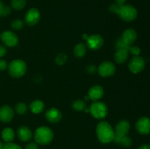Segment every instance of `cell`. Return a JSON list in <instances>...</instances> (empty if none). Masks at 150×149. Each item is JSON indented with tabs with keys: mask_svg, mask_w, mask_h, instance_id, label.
Instances as JSON below:
<instances>
[{
	"mask_svg": "<svg viewBox=\"0 0 150 149\" xmlns=\"http://www.w3.org/2000/svg\"><path fill=\"white\" fill-rule=\"evenodd\" d=\"M109 10L111 13H117L122 20L127 22L135 20L138 15L137 10L130 4L120 6L117 4H112L109 7Z\"/></svg>",
	"mask_w": 150,
	"mask_h": 149,
	"instance_id": "cell-1",
	"label": "cell"
},
{
	"mask_svg": "<svg viewBox=\"0 0 150 149\" xmlns=\"http://www.w3.org/2000/svg\"><path fill=\"white\" fill-rule=\"evenodd\" d=\"M98 138L102 143H109L114 140L115 132L112 127L106 121H101L97 125Z\"/></svg>",
	"mask_w": 150,
	"mask_h": 149,
	"instance_id": "cell-2",
	"label": "cell"
},
{
	"mask_svg": "<svg viewBox=\"0 0 150 149\" xmlns=\"http://www.w3.org/2000/svg\"><path fill=\"white\" fill-rule=\"evenodd\" d=\"M34 137L38 144L48 145L52 141L54 133L49 127H40L36 129Z\"/></svg>",
	"mask_w": 150,
	"mask_h": 149,
	"instance_id": "cell-3",
	"label": "cell"
},
{
	"mask_svg": "<svg viewBox=\"0 0 150 149\" xmlns=\"http://www.w3.org/2000/svg\"><path fill=\"white\" fill-rule=\"evenodd\" d=\"M8 70L10 76L16 77V78H18V77L24 75L25 73L26 72L27 66L23 61L17 59L14 60L10 63L8 67Z\"/></svg>",
	"mask_w": 150,
	"mask_h": 149,
	"instance_id": "cell-4",
	"label": "cell"
},
{
	"mask_svg": "<svg viewBox=\"0 0 150 149\" xmlns=\"http://www.w3.org/2000/svg\"><path fill=\"white\" fill-rule=\"evenodd\" d=\"M89 112L94 118L97 119H103L108 114V108L106 105L102 102H95L89 108Z\"/></svg>",
	"mask_w": 150,
	"mask_h": 149,
	"instance_id": "cell-5",
	"label": "cell"
},
{
	"mask_svg": "<svg viewBox=\"0 0 150 149\" xmlns=\"http://www.w3.org/2000/svg\"><path fill=\"white\" fill-rule=\"evenodd\" d=\"M130 123L127 121H121L117 124L115 128V137H114V141L115 143H119V142L124 138L125 137L127 136V134L130 130Z\"/></svg>",
	"mask_w": 150,
	"mask_h": 149,
	"instance_id": "cell-6",
	"label": "cell"
},
{
	"mask_svg": "<svg viewBox=\"0 0 150 149\" xmlns=\"http://www.w3.org/2000/svg\"><path fill=\"white\" fill-rule=\"evenodd\" d=\"M145 67V61L142 57L139 56L133 57L129 63V70L134 74L141 72Z\"/></svg>",
	"mask_w": 150,
	"mask_h": 149,
	"instance_id": "cell-7",
	"label": "cell"
},
{
	"mask_svg": "<svg viewBox=\"0 0 150 149\" xmlns=\"http://www.w3.org/2000/svg\"><path fill=\"white\" fill-rule=\"evenodd\" d=\"M1 39L3 43L8 47H15L18 42V36L10 31H5L1 34Z\"/></svg>",
	"mask_w": 150,
	"mask_h": 149,
	"instance_id": "cell-8",
	"label": "cell"
},
{
	"mask_svg": "<svg viewBox=\"0 0 150 149\" xmlns=\"http://www.w3.org/2000/svg\"><path fill=\"white\" fill-rule=\"evenodd\" d=\"M116 71L114 64L111 61H104L98 68V73L101 77H106L113 75Z\"/></svg>",
	"mask_w": 150,
	"mask_h": 149,
	"instance_id": "cell-9",
	"label": "cell"
},
{
	"mask_svg": "<svg viewBox=\"0 0 150 149\" xmlns=\"http://www.w3.org/2000/svg\"><path fill=\"white\" fill-rule=\"evenodd\" d=\"M104 40L100 35L93 34L88 37L86 39V45L91 50H98L103 46Z\"/></svg>",
	"mask_w": 150,
	"mask_h": 149,
	"instance_id": "cell-10",
	"label": "cell"
},
{
	"mask_svg": "<svg viewBox=\"0 0 150 149\" xmlns=\"http://www.w3.org/2000/svg\"><path fill=\"white\" fill-rule=\"evenodd\" d=\"M136 129L142 134H148L150 133V118L142 117L139 118L136 124Z\"/></svg>",
	"mask_w": 150,
	"mask_h": 149,
	"instance_id": "cell-11",
	"label": "cell"
},
{
	"mask_svg": "<svg viewBox=\"0 0 150 149\" xmlns=\"http://www.w3.org/2000/svg\"><path fill=\"white\" fill-rule=\"evenodd\" d=\"M40 18V14L37 8H31L25 15V21L29 26H34L37 24Z\"/></svg>",
	"mask_w": 150,
	"mask_h": 149,
	"instance_id": "cell-12",
	"label": "cell"
},
{
	"mask_svg": "<svg viewBox=\"0 0 150 149\" xmlns=\"http://www.w3.org/2000/svg\"><path fill=\"white\" fill-rule=\"evenodd\" d=\"M14 117V111L8 105H4L0 108V121L4 123H9Z\"/></svg>",
	"mask_w": 150,
	"mask_h": 149,
	"instance_id": "cell-13",
	"label": "cell"
},
{
	"mask_svg": "<svg viewBox=\"0 0 150 149\" xmlns=\"http://www.w3.org/2000/svg\"><path fill=\"white\" fill-rule=\"evenodd\" d=\"M137 38V33L136 31L133 29H127L123 32L122 40L126 44V45L131 46Z\"/></svg>",
	"mask_w": 150,
	"mask_h": 149,
	"instance_id": "cell-14",
	"label": "cell"
},
{
	"mask_svg": "<svg viewBox=\"0 0 150 149\" xmlns=\"http://www.w3.org/2000/svg\"><path fill=\"white\" fill-rule=\"evenodd\" d=\"M45 118L51 123H58L62 119V113L57 108H50L45 112Z\"/></svg>",
	"mask_w": 150,
	"mask_h": 149,
	"instance_id": "cell-15",
	"label": "cell"
},
{
	"mask_svg": "<svg viewBox=\"0 0 150 149\" xmlns=\"http://www.w3.org/2000/svg\"><path fill=\"white\" fill-rule=\"evenodd\" d=\"M18 136L20 140L23 142H27L32 139V131L28 127L21 126L18 129Z\"/></svg>",
	"mask_w": 150,
	"mask_h": 149,
	"instance_id": "cell-16",
	"label": "cell"
},
{
	"mask_svg": "<svg viewBox=\"0 0 150 149\" xmlns=\"http://www.w3.org/2000/svg\"><path fill=\"white\" fill-rule=\"evenodd\" d=\"M103 89L100 86H95L89 91V98L93 101H98L103 96Z\"/></svg>",
	"mask_w": 150,
	"mask_h": 149,
	"instance_id": "cell-17",
	"label": "cell"
},
{
	"mask_svg": "<svg viewBox=\"0 0 150 149\" xmlns=\"http://www.w3.org/2000/svg\"><path fill=\"white\" fill-rule=\"evenodd\" d=\"M129 51L126 49H118L114 55L115 61L118 64H122L127 61L128 58Z\"/></svg>",
	"mask_w": 150,
	"mask_h": 149,
	"instance_id": "cell-18",
	"label": "cell"
},
{
	"mask_svg": "<svg viewBox=\"0 0 150 149\" xmlns=\"http://www.w3.org/2000/svg\"><path fill=\"white\" fill-rule=\"evenodd\" d=\"M30 110L33 113L38 114L42 112L44 110V104L40 100H35L30 104Z\"/></svg>",
	"mask_w": 150,
	"mask_h": 149,
	"instance_id": "cell-19",
	"label": "cell"
},
{
	"mask_svg": "<svg viewBox=\"0 0 150 149\" xmlns=\"http://www.w3.org/2000/svg\"><path fill=\"white\" fill-rule=\"evenodd\" d=\"M1 137L2 139L7 143H10L14 140L15 132L13 129L11 128H5L3 129L1 132Z\"/></svg>",
	"mask_w": 150,
	"mask_h": 149,
	"instance_id": "cell-20",
	"label": "cell"
},
{
	"mask_svg": "<svg viewBox=\"0 0 150 149\" xmlns=\"http://www.w3.org/2000/svg\"><path fill=\"white\" fill-rule=\"evenodd\" d=\"M86 53V47L84 44L79 43L74 48V55L77 58H82L84 56Z\"/></svg>",
	"mask_w": 150,
	"mask_h": 149,
	"instance_id": "cell-21",
	"label": "cell"
},
{
	"mask_svg": "<svg viewBox=\"0 0 150 149\" xmlns=\"http://www.w3.org/2000/svg\"><path fill=\"white\" fill-rule=\"evenodd\" d=\"M26 0H12L11 5L13 9L16 10H20L26 6Z\"/></svg>",
	"mask_w": 150,
	"mask_h": 149,
	"instance_id": "cell-22",
	"label": "cell"
},
{
	"mask_svg": "<svg viewBox=\"0 0 150 149\" xmlns=\"http://www.w3.org/2000/svg\"><path fill=\"white\" fill-rule=\"evenodd\" d=\"M73 108L77 111L84 110L86 108V105L83 101L79 99V100H76L73 102Z\"/></svg>",
	"mask_w": 150,
	"mask_h": 149,
	"instance_id": "cell-23",
	"label": "cell"
},
{
	"mask_svg": "<svg viewBox=\"0 0 150 149\" xmlns=\"http://www.w3.org/2000/svg\"><path fill=\"white\" fill-rule=\"evenodd\" d=\"M15 109H16V111L18 113L22 115V114H24L26 112V111H27V106L23 102H19V103H18L16 105Z\"/></svg>",
	"mask_w": 150,
	"mask_h": 149,
	"instance_id": "cell-24",
	"label": "cell"
},
{
	"mask_svg": "<svg viewBox=\"0 0 150 149\" xmlns=\"http://www.w3.org/2000/svg\"><path fill=\"white\" fill-rule=\"evenodd\" d=\"M11 26L13 29H16V30H20V29H23V26H24V23H23L21 20L17 19V20H13V23H12L11 24Z\"/></svg>",
	"mask_w": 150,
	"mask_h": 149,
	"instance_id": "cell-25",
	"label": "cell"
},
{
	"mask_svg": "<svg viewBox=\"0 0 150 149\" xmlns=\"http://www.w3.org/2000/svg\"><path fill=\"white\" fill-rule=\"evenodd\" d=\"M132 143H133V141H132L131 138L129 137L128 136H126V137H125L124 138H122L120 142H119L118 144L122 145H123L124 147L128 148L132 145Z\"/></svg>",
	"mask_w": 150,
	"mask_h": 149,
	"instance_id": "cell-26",
	"label": "cell"
},
{
	"mask_svg": "<svg viewBox=\"0 0 150 149\" xmlns=\"http://www.w3.org/2000/svg\"><path fill=\"white\" fill-rule=\"evenodd\" d=\"M67 61V56L64 53H60L56 58V62L59 65H62Z\"/></svg>",
	"mask_w": 150,
	"mask_h": 149,
	"instance_id": "cell-27",
	"label": "cell"
},
{
	"mask_svg": "<svg viewBox=\"0 0 150 149\" xmlns=\"http://www.w3.org/2000/svg\"><path fill=\"white\" fill-rule=\"evenodd\" d=\"M3 149H22L21 148V146H19L18 145L16 144V143H7L5 145H3Z\"/></svg>",
	"mask_w": 150,
	"mask_h": 149,
	"instance_id": "cell-28",
	"label": "cell"
},
{
	"mask_svg": "<svg viewBox=\"0 0 150 149\" xmlns=\"http://www.w3.org/2000/svg\"><path fill=\"white\" fill-rule=\"evenodd\" d=\"M130 46H129V45H126V44L122 40V39H120L117 42V49H126V50H127V51H129V48H130Z\"/></svg>",
	"mask_w": 150,
	"mask_h": 149,
	"instance_id": "cell-29",
	"label": "cell"
},
{
	"mask_svg": "<svg viewBox=\"0 0 150 149\" xmlns=\"http://www.w3.org/2000/svg\"><path fill=\"white\" fill-rule=\"evenodd\" d=\"M129 52L132 54V55L135 56H139L141 53V49L137 46H130L129 48Z\"/></svg>",
	"mask_w": 150,
	"mask_h": 149,
	"instance_id": "cell-30",
	"label": "cell"
},
{
	"mask_svg": "<svg viewBox=\"0 0 150 149\" xmlns=\"http://www.w3.org/2000/svg\"><path fill=\"white\" fill-rule=\"evenodd\" d=\"M25 149H39V147H38V143L32 142V143H30L28 145H26Z\"/></svg>",
	"mask_w": 150,
	"mask_h": 149,
	"instance_id": "cell-31",
	"label": "cell"
},
{
	"mask_svg": "<svg viewBox=\"0 0 150 149\" xmlns=\"http://www.w3.org/2000/svg\"><path fill=\"white\" fill-rule=\"evenodd\" d=\"M7 61L4 60L0 59V71H4L7 69Z\"/></svg>",
	"mask_w": 150,
	"mask_h": 149,
	"instance_id": "cell-32",
	"label": "cell"
},
{
	"mask_svg": "<svg viewBox=\"0 0 150 149\" xmlns=\"http://www.w3.org/2000/svg\"><path fill=\"white\" fill-rule=\"evenodd\" d=\"M11 10L8 6H4L2 10V16H7L10 13Z\"/></svg>",
	"mask_w": 150,
	"mask_h": 149,
	"instance_id": "cell-33",
	"label": "cell"
},
{
	"mask_svg": "<svg viewBox=\"0 0 150 149\" xmlns=\"http://www.w3.org/2000/svg\"><path fill=\"white\" fill-rule=\"evenodd\" d=\"M86 72L89 74H94L96 72V67L94 65H89L86 67Z\"/></svg>",
	"mask_w": 150,
	"mask_h": 149,
	"instance_id": "cell-34",
	"label": "cell"
},
{
	"mask_svg": "<svg viewBox=\"0 0 150 149\" xmlns=\"http://www.w3.org/2000/svg\"><path fill=\"white\" fill-rule=\"evenodd\" d=\"M6 53H7V49H6L4 45H0V58L4 56Z\"/></svg>",
	"mask_w": 150,
	"mask_h": 149,
	"instance_id": "cell-35",
	"label": "cell"
},
{
	"mask_svg": "<svg viewBox=\"0 0 150 149\" xmlns=\"http://www.w3.org/2000/svg\"><path fill=\"white\" fill-rule=\"evenodd\" d=\"M139 149H150V145L144 144L139 148Z\"/></svg>",
	"mask_w": 150,
	"mask_h": 149,
	"instance_id": "cell-36",
	"label": "cell"
},
{
	"mask_svg": "<svg viewBox=\"0 0 150 149\" xmlns=\"http://www.w3.org/2000/svg\"><path fill=\"white\" fill-rule=\"evenodd\" d=\"M116 1H117V4L121 6V5H123V4H125L126 0H116Z\"/></svg>",
	"mask_w": 150,
	"mask_h": 149,
	"instance_id": "cell-37",
	"label": "cell"
},
{
	"mask_svg": "<svg viewBox=\"0 0 150 149\" xmlns=\"http://www.w3.org/2000/svg\"><path fill=\"white\" fill-rule=\"evenodd\" d=\"M3 7H4V5H3L2 2L0 1V16L2 15V10H3Z\"/></svg>",
	"mask_w": 150,
	"mask_h": 149,
	"instance_id": "cell-38",
	"label": "cell"
},
{
	"mask_svg": "<svg viewBox=\"0 0 150 149\" xmlns=\"http://www.w3.org/2000/svg\"><path fill=\"white\" fill-rule=\"evenodd\" d=\"M83 39H87V38H88V36H87V35H86V34H84L83 35Z\"/></svg>",
	"mask_w": 150,
	"mask_h": 149,
	"instance_id": "cell-39",
	"label": "cell"
},
{
	"mask_svg": "<svg viewBox=\"0 0 150 149\" xmlns=\"http://www.w3.org/2000/svg\"><path fill=\"white\" fill-rule=\"evenodd\" d=\"M3 145H4L0 142V149H3Z\"/></svg>",
	"mask_w": 150,
	"mask_h": 149,
	"instance_id": "cell-40",
	"label": "cell"
}]
</instances>
